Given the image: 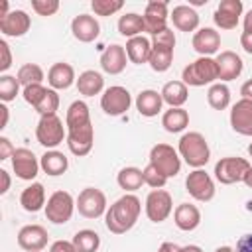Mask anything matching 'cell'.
Listing matches in <instances>:
<instances>
[{
    "instance_id": "cell-1",
    "label": "cell",
    "mask_w": 252,
    "mask_h": 252,
    "mask_svg": "<svg viewBox=\"0 0 252 252\" xmlns=\"http://www.w3.org/2000/svg\"><path fill=\"white\" fill-rule=\"evenodd\" d=\"M142 213V203L136 195L126 193L120 199H116L104 215V224L112 234H124L130 228H134L138 217Z\"/></svg>"
},
{
    "instance_id": "cell-2",
    "label": "cell",
    "mask_w": 252,
    "mask_h": 252,
    "mask_svg": "<svg viewBox=\"0 0 252 252\" xmlns=\"http://www.w3.org/2000/svg\"><path fill=\"white\" fill-rule=\"evenodd\" d=\"M177 152H179L181 159L193 169H203L211 159L209 144L201 132H185L179 138Z\"/></svg>"
},
{
    "instance_id": "cell-3",
    "label": "cell",
    "mask_w": 252,
    "mask_h": 252,
    "mask_svg": "<svg viewBox=\"0 0 252 252\" xmlns=\"http://www.w3.org/2000/svg\"><path fill=\"white\" fill-rule=\"evenodd\" d=\"M219 79L217 71V61L215 57H199L193 63L185 65L181 71V81L187 87H205L213 85Z\"/></svg>"
},
{
    "instance_id": "cell-4",
    "label": "cell",
    "mask_w": 252,
    "mask_h": 252,
    "mask_svg": "<svg viewBox=\"0 0 252 252\" xmlns=\"http://www.w3.org/2000/svg\"><path fill=\"white\" fill-rule=\"evenodd\" d=\"M35 138L43 148L55 150L63 140H67V126H63V120L57 114L39 116V122L35 126Z\"/></svg>"
},
{
    "instance_id": "cell-5",
    "label": "cell",
    "mask_w": 252,
    "mask_h": 252,
    "mask_svg": "<svg viewBox=\"0 0 252 252\" xmlns=\"http://www.w3.org/2000/svg\"><path fill=\"white\" fill-rule=\"evenodd\" d=\"M75 209H77V201L73 199V195L69 191L59 189V191H55V193L49 195L43 211H45V217H47L49 222H53V224H65V222L71 220Z\"/></svg>"
},
{
    "instance_id": "cell-6",
    "label": "cell",
    "mask_w": 252,
    "mask_h": 252,
    "mask_svg": "<svg viewBox=\"0 0 252 252\" xmlns=\"http://www.w3.org/2000/svg\"><path fill=\"white\" fill-rule=\"evenodd\" d=\"M150 165H154L161 175L169 179L181 171V156L169 144H156L150 150Z\"/></svg>"
},
{
    "instance_id": "cell-7",
    "label": "cell",
    "mask_w": 252,
    "mask_h": 252,
    "mask_svg": "<svg viewBox=\"0 0 252 252\" xmlns=\"http://www.w3.org/2000/svg\"><path fill=\"white\" fill-rule=\"evenodd\" d=\"M250 167L252 165L248 159L238 158V156H226L215 163V179L222 185H234L244 179Z\"/></svg>"
},
{
    "instance_id": "cell-8",
    "label": "cell",
    "mask_w": 252,
    "mask_h": 252,
    "mask_svg": "<svg viewBox=\"0 0 252 252\" xmlns=\"http://www.w3.org/2000/svg\"><path fill=\"white\" fill-rule=\"evenodd\" d=\"M106 195L96 187H85L77 197V211L85 219H98L106 215Z\"/></svg>"
},
{
    "instance_id": "cell-9",
    "label": "cell",
    "mask_w": 252,
    "mask_h": 252,
    "mask_svg": "<svg viewBox=\"0 0 252 252\" xmlns=\"http://www.w3.org/2000/svg\"><path fill=\"white\" fill-rule=\"evenodd\" d=\"M132 106V94L126 87L112 85L100 94V108L108 116H120Z\"/></svg>"
},
{
    "instance_id": "cell-10",
    "label": "cell",
    "mask_w": 252,
    "mask_h": 252,
    "mask_svg": "<svg viewBox=\"0 0 252 252\" xmlns=\"http://www.w3.org/2000/svg\"><path fill=\"white\" fill-rule=\"evenodd\" d=\"M185 189L195 201H201V203L211 201L217 193L215 181L205 169H193L185 179Z\"/></svg>"
},
{
    "instance_id": "cell-11",
    "label": "cell",
    "mask_w": 252,
    "mask_h": 252,
    "mask_svg": "<svg viewBox=\"0 0 252 252\" xmlns=\"http://www.w3.org/2000/svg\"><path fill=\"white\" fill-rule=\"evenodd\" d=\"M173 211V199L165 189H152L146 197V217L152 222H163Z\"/></svg>"
},
{
    "instance_id": "cell-12",
    "label": "cell",
    "mask_w": 252,
    "mask_h": 252,
    "mask_svg": "<svg viewBox=\"0 0 252 252\" xmlns=\"http://www.w3.org/2000/svg\"><path fill=\"white\" fill-rule=\"evenodd\" d=\"M10 159H12V169H14L16 177L24 179V181H33L41 169L37 156L28 148H16V152Z\"/></svg>"
},
{
    "instance_id": "cell-13",
    "label": "cell",
    "mask_w": 252,
    "mask_h": 252,
    "mask_svg": "<svg viewBox=\"0 0 252 252\" xmlns=\"http://www.w3.org/2000/svg\"><path fill=\"white\" fill-rule=\"evenodd\" d=\"M169 20V10L165 0H150L144 10V24H146V33L156 35L161 30L167 28Z\"/></svg>"
},
{
    "instance_id": "cell-14",
    "label": "cell",
    "mask_w": 252,
    "mask_h": 252,
    "mask_svg": "<svg viewBox=\"0 0 252 252\" xmlns=\"http://www.w3.org/2000/svg\"><path fill=\"white\" fill-rule=\"evenodd\" d=\"M67 148L73 156L77 158H83L87 154H91L93 150V144H94V128H93V122L87 124V126H81V128H73V130H67Z\"/></svg>"
},
{
    "instance_id": "cell-15",
    "label": "cell",
    "mask_w": 252,
    "mask_h": 252,
    "mask_svg": "<svg viewBox=\"0 0 252 252\" xmlns=\"http://www.w3.org/2000/svg\"><path fill=\"white\" fill-rule=\"evenodd\" d=\"M242 10L244 6L240 0H220L213 14V22L220 30H234L240 22Z\"/></svg>"
},
{
    "instance_id": "cell-16",
    "label": "cell",
    "mask_w": 252,
    "mask_h": 252,
    "mask_svg": "<svg viewBox=\"0 0 252 252\" xmlns=\"http://www.w3.org/2000/svg\"><path fill=\"white\" fill-rule=\"evenodd\" d=\"M49 234L41 224H26L18 232V246L26 252H41L47 246Z\"/></svg>"
},
{
    "instance_id": "cell-17",
    "label": "cell",
    "mask_w": 252,
    "mask_h": 252,
    "mask_svg": "<svg viewBox=\"0 0 252 252\" xmlns=\"http://www.w3.org/2000/svg\"><path fill=\"white\" fill-rule=\"evenodd\" d=\"M230 126L240 136H252V100L240 98L232 104Z\"/></svg>"
},
{
    "instance_id": "cell-18",
    "label": "cell",
    "mask_w": 252,
    "mask_h": 252,
    "mask_svg": "<svg viewBox=\"0 0 252 252\" xmlns=\"http://www.w3.org/2000/svg\"><path fill=\"white\" fill-rule=\"evenodd\" d=\"M71 32H73V37L81 43H91L98 37L100 33V24L94 16L91 14H79L73 18L71 22Z\"/></svg>"
},
{
    "instance_id": "cell-19",
    "label": "cell",
    "mask_w": 252,
    "mask_h": 252,
    "mask_svg": "<svg viewBox=\"0 0 252 252\" xmlns=\"http://www.w3.org/2000/svg\"><path fill=\"white\" fill-rule=\"evenodd\" d=\"M128 55L124 45L120 43H110L102 53H100V69L108 75H120L126 69Z\"/></svg>"
},
{
    "instance_id": "cell-20",
    "label": "cell",
    "mask_w": 252,
    "mask_h": 252,
    "mask_svg": "<svg viewBox=\"0 0 252 252\" xmlns=\"http://www.w3.org/2000/svg\"><path fill=\"white\" fill-rule=\"evenodd\" d=\"M217 71H219V79L220 83H228V81H234L236 77H240L242 69H244V63L240 59V55H236L234 51L226 49V51H220L217 57Z\"/></svg>"
},
{
    "instance_id": "cell-21",
    "label": "cell",
    "mask_w": 252,
    "mask_h": 252,
    "mask_svg": "<svg viewBox=\"0 0 252 252\" xmlns=\"http://www.w3.org/2000/svg\"><path fill=\"white\" fill-rule=\"evenodd\" d=\"M191 43L201 57H213L220 49V33L215 28H201L193 33Z\"/></svg>"
},
{
    "instance_id": "cell-22",
    "label": "cell",
    "mask_w": 252,
    "mask_h": 252,
    "mask_svg": "<svg viewBox=\"0 0 252 252\" xmlns=\"http://www.w3.org/2000/svg\"><path fill=\"white\" fill-rule=\"evenodd\" d=\"M32 26V18L24 10H12L6 18L0 20V32L8 37H22Z\"/></svg>"
},
{
    "instance_id": "cell-23",
    "label": "cell",
    "mask_w": 252,
    "mask_h": 252,
    "mask_svg": "<svg viewBox=\"0 0 252 252\" xmlns=\"http://www.w3.org/2000/svg\"><path fill=\"white\" fill-rule=\"evenodd\" d=\"M47 83H49V89H53V91H65V89H69L73 83H77L73 65L65 63V61L53 63L49 67V71H47Z\"/></svg>"
},
{
    "instance_id": "cell-24",
    "label": "cell",
    "mask_w": 252,
    "mask_h": 252,
    "mask_svg": "<svg viewBox=\"0 0 252 252\" xmlns=\"http://www.w3.org/2000/svg\"><path fill=\"white\" fill-rule=\"evenodd\" d=\"M173 222L179 230L191 232L201 224V211L191 203H181L173 211Z\"/></svg>"
},
{
    "instance_id": "cell-25",
    "label": "cell",
    "mask_w": 252,
    "mask_h": 252,
    "mask_svg": "<svg viewBox=\"0 0 252 252\" xmlns=\"http://www.w3.org/2000/svg\"><path fill=\"white\" fill-rule=\"evenodd\" d=\"M169 18L173 22V26L179 32H195L199 28V14L197 10L189 4H179L169 12Z\"/></svg>"
},
{
    "instance_id": "cell-26",
    "label": "cell",
    "mask_w": 252,
    "mask_h": 252,
    "mask_svg": "<svg viewBox=\"0 0 252 252\" xmlns=\"http://www.w3.org/2000/svg\"><path fill=\"white\" fill-rule=\"evenodd\" d=\"M161 106H163V98H161V93L154 91V89H146V91H140L138 96H136V108L142 116L146 118H154L161 112Z\"/></svg>"
},
{
    "instance_id": "cell-27",
    "label": "cell",
    "mask_w": 252,
    "mask_h": 252,
    "mask_svg": "<svg viewBox=\"0 0 252 252\" xmlns=\"http://www.w3.org/2000/svg\"><path fill=\"white\" fill-rule=\"evenodd\" d=\"M128 61L134 65H142L150 61V53H152V39H148L146 35H136L130 37L124 45Z\"/></svg>"
},
{
    "instance_id": "cell-28",
    "label": "cell",
    "mask_w": 252,
    "mask_h": 252,
    "mask_svg": "<svg viewBox=\"0 0 252 252\" xmlns=\"http://www.w3.org/2000/svg\"><path fill=\"white\" fill-rule=\"evenodd\" d=\"M45 189L41 183L33 181L32 185H28L22 195H20V205L26 213H37L41 209H45Z\"/></svg>"
},
{
    "instance_id": "cell-29",
    "label": "cell",
    "mask_w": 252,
    "mask_h": 252,
    "mask_svg": "<svg viewBox=\"0 0 252 252\" xmlns=\"http://www.w3.org/2000/svg\"><path fill=\"white\" fill-rule=\"evenodd\" d=\"M77 91L83 96H94L104 93V77L94 71V69H87L77 77Z\"/></svg>"
},
{
    "instance_id": "cell-30",
    "label": "cell",
    "mask_w": 252,
    "mask_h": 252,
    "mask_svg": "<svg viewBox=\"0 0 252 252\" xmlns=\"http://www.w3.org/2000/svg\"><path fill=\"white\" fill-rule=\"evenodd\" d=\"M159 93H161L163 102L169 104V108H183V104L189 98V89L183 81H169L163 85Z\"/></svg>"
},
{
    "instance_id": "cell-31",
    "label": "cell",
    "mask_w": 252,
    "mask_h": 252,
    "mask_svg": "<svg viewBox=\"0 0 252 252\" xmlns=\"http://www.w3.org/2000/svg\"><path fill=\"white\" fill-rule=\"evenodd\" d=\"M39 165L43 169V173L51 175V177H57V175H63L69 167V159L63 152L59 150H47L41 158H39Z\"/></svg>"
},
{
    "instance_id": "cell-32",
    "label": "cell",
    "mask_w": 252,
    "mask_h": 252,
    "mask_svg": "<svg viewBox=\"0 0 252 252\" xmlns=\"http://www.w3.org/2000/svg\"><path fill=\"white\" fill-rule=\"evenodd\" d=\"M91 124V110H89V104L85 100H75L69 104L67 108V114H65V126L67 130H73V128H81V126H87Z\"/></svg>"
},
{
    "instance_id": "cell-33",
    "label": "cell",
    "mask_w": 252,
    "mask_h": 252,
    "mask_svg": "<svg viewBox=\"0 0 252 252\" xmlns=\"http://www.w3.org/2000/svg\"><path fill=\"white\" fill-rule=\"evenodd\" d=\"M161 126L169 134L183 132L189 126V112L185 108H169L161 114Z\"/></svg>"
},
{
    "instance_id": "cell-34",
    "label": "cell",
    "mask_w": 252,
    "mask_h": 252,
    "mask_svg": "<svg viewBox=\"0 0 252 252\" xmlns=\"http://www.w3.org/2000/svg\"><path fill=\"white\" fill-rule=\"evenodd\" d=\"M146 32V24H144V16L136 14V12H128L124 16L118 18V33L124 37H136L142 35Z\"/></svg>"
},
{
    "instance_id": "cell-35",
    "label": "cell",
    "mask_w": 252,
    "mask_h": 252,
    "mask_svg": "<svg viewBox=\"0 0 252 252\" xmlns=\"http://www.w3.org/2000/svg\"><path fill=\"white\" fill-rule=\"evenodd\" d=\"M116 183L120 189H124L126 193H132V191H138L142 185H144V173L142 169L134 167V165H128V167H122L116 175Z\"/></svg>"
},
{
    "instance_id": "cell-36",
    "label": "cell",
    "mask_w": 252,
    "mask_h": 252,
    "mask_svg": "<svg viewBox=\"0 0 252 252\" xmlns=\"http://www.w3.org/2000/svg\"><path fill=\"white\" fill-rule=\"evenodd\" d=\"M148 63L156 73H165L173 63V49L163 47V45H152V53H150Z\"/></svg>"
},
{
    "instance_id": "cell-37",
    "label": "cell",
    "mask_w": 252,
    "mask_h": 252,
    "mask_svg": "<svg viewBox=\"0 0 252 252\" xmlns=\"http://www.w3.org/2000/svg\"><path fill=\"white\" fill-rule=\"evenodd\" d=\"M207 102L215 110H224L230 104V89L224 83H213L207 91Z\"/></svg>"
},
{
    "instance_id": "cell-38",
    "label": "cell",
    "mask_w": 252,
    "mask_h": 252,
    "mask_svg": "<svg viewBox=\"0 0 252 252\" xmlns=\"http://www.w3.org/2000/svg\"><path fill=\"white\" fill-rule=\"evenodd\" d=\"M73 246L77 252H96L100 246V236L91 228H83L73 236Z\"/></svg>"
},
{
    "instance_id": "cell-39",
    "label": "cell",
    "mask_w": 252,
    "mask_h": 252,
    "mask_svg": "<svg viewBox=\"0 0 252 252\" xmlns=\"http://www.w3.org/2000/svg\"><path fill=\"white\" fill-rule=\"evenodd\" d=\"M18 81L22 87H28V85H41L43 81V69L37 65V63H26L18 69Z\"/></svg>"
},
{
    "instance_id": "cell-40",
    "label": "cell",
    "mask_w": 252,
    "mask_h": 252,
    "mask_svg": "<svg viewBox=\"0 0 252 252\" xmlns=\"http://www.w3.org/2000/svg\"><path fill=\"white\" fill-rule=\"evenodd\" d=\"M20 81L18 77H12V75H2L0 77V100L6 104V102H12L18 94H20Z\"/></svg>"
},
{
    "instance_id": "cell-41",
    "label": "cell",
    "mask_w": 252,
    "mask_h": 252,
    "mask_svg": "<svg viewBox=\"0 0 252 252\" xmlns=\"http://www.w3.org/2000/svg\"><path fill=\"white\" fill-rule=\"evenodd\" d=\"M57 108H59V94H57V91L47 89L45 96H43L41 102L35 106V112H37L39 116H45V114H57Z\"/></svg>"
},
{
    "instance_id": "cell-42",
    "label": "cell",
    "mask_w": 252,
    "mask_h": 252,
    "mask_svg": "<svg viewBox=\"0 0 252 252\" xmlns=\"http://www.w3.org/2000/svg\"><path fill=\"white\" fill-rule=\"evenodd\" d=\"M124 2L122 0H93L91 2V10L96 16H112L118 10H122Z\"/></svg>"
},
{
    "instance_id": "cell-43",
    "label": "cell",
    "mask_w": 252,
    "mask_h": 252,
    "mask_svg": "<svg viewBox=\"0 0 252 252\" xmlns=\"http://www.w3.org/2000/svg\"><path fill=\"white\" fill-rule=\"evenodd\" d=\"M45 93H47V87H43V85H28V87L22 89L24 100H26L28 104H32L33 108L41 102V98L45 96Z\"/></svg>"
},
{
    "instance_id": "cell-44",
    "label": "cell",
    "mask_w": 252,
    "mask_h": 252,
    "mask_svg": "<svg viewBox=\"0 0 252 252\" xmlns=\"http://www.w3.org/2000/svg\"><path fill=\"white\" fill-rule=\"evenodd\" d=\"M142 173H144V183L150 185L152 189H163V185L167 183V177L161 175V173H159L154 165H150V163L142 169Z\"/></svg>"
},
{
    "instance_id": "cell-45",
    "label": "cell",
    "mask_w": 252,
    "mask_h": 252,
    "mask_svg": "<svg viewBox=\"0 0 252 252\" xmlns=\"http://www.w3.org/2000/svg\"><path fill=\"white\" fill-rule=\"evenodd\" d=\"M59 6V0H32V10L37 16H53Z\"/></svg>"
},
{
    "instance_id": "cell-46",
    "label": "cell",
    "mask_w": 252,
    "mask_h": 252,
    "mask_svg": "<svg viewBox=\"0 0 252 252\" xmlns=\"http://www.w3.org/2000/svg\"><path fill=\"white\" fill-rule=\"evenodd\" d=\"M152 45H163V47H175V33L171 28H165L161 30L159 33L152 35Z\"/></svg>"
},
{
    "instance_id": "cell-47",
    "label": "cell",
    "mask_w": 252,
    "mask_h": 252,
    "mask_svg": "<svg viewBox=\"0 0 252 252\" xmlns=\"http://www.w3.org/2000/svg\"><path fill=\"white\" fill-rule=\"evenodd\" d=\"M0 71L6 75V71L12 67V51H10V45L6 39H0Z\"/></svg>"
},
{
    "instance_id": "cell-48",
    "label": "cell",
    "mask_w": 252,
    "mask_h": 252,
    "mask_svg": "<svg viewBox=\"0 0 252 252\" xmlns=\"http://www.w3.org/2000/svg\"><path fill=\"white\" fill-rule=\"evenodd\" d=\"M16 152V148L12 146V142L6 138V136H0V159H8L12 158Z\"/></svg>"
},
{
    "instance_id": "cell-49",
    "label": "cell",
    "mask_w": 252,
    "mask_h": 252,
    "mask_svg": "<svg viewBox=\"0 0 252 252\" xmlns=\"http://www.w3.org/2000/svg\"><path fill=\"white\" fill-rule=\"evenodd\" d=\"M49 252H77L73 246V240H55L49 246Z\"/></svg>"
},
{
    "instance_id": "cell-50",
    "label": "cell",
    "mask_w": 252,
    "mask_h": 252,
    "mask_svg": "<svg viewBox=\"0 0 252 252\" xmlns=\"http://www.w3.org/2000/svg\"><path fill=\"white\" fill-rule=\"evenodd\" d=\"M234 252H252V232L250 234H242L238 238Z\"/></svg>"
},
{
    "instance_id": "cell-51",
    "label": "cell",
    "mask_w": 252,
    "mask_h": 252,
    "mask_svg": "<svg viewBox=\"0 0 252 252\" xmlns=\"http://www.w3.org/2000/svg\"><path fill=\"white\" fill-rule=\"evenodd\" d=\"M240 47L252 55V32H242L240 33Z\"/></svg>"
},
{
    "instance_id": "cell-52",
    "label": "cell",
    "mask_w": 252,
    "mask_h": 252,
    "mask_svg": "<svg viewBox=\"0 0 252 252\" xmlns=\"http://www.w3.org/2000/svg\"><path fill=\"white\" fill-rule=\"evenodd\" d=\"M0 179H2V185H0V195H6L8 189H10V173L6 169H0Z\"/></svg>"
},
{
    "instance_id": "cell-53",
    "label": "cell",
    "mask_w": 252,
    "mask_h": 252,
    "mask_svg": "<svg viewBox=\"0 0 252 252\" xmlns=\"http://www.w3.org/2000/svg\"><path fill=\"white\" fill-rule=\"evenodd\" d=\"M240 94H242V98L252 100V79H248V81L240 87Z\"/></svg>"
},
{
    "instance_id": "cell-54",
    "label": "cell",
    "mask_w": 252,
    "mask_h": 252,
    "mask_svg": "<svg viewBox=\"0 0 252 252\" xmlns=\"http://www.w3.org/2000/svg\"><path fill=\"white\" fill-rule=\"evenodd\" d=\"M0 114H2V120H0V130H4L8 126V118H10V112H8V106L2 102L0 104Z\"/></svg>"
},
{
    "instance_id": "cell-55",
    "label": "cell",
    "mask_w": 252,
    "mask_h": 252,
    "mask_svg": "<svg viewBox=\"0 0 252 252\" xmlns=\"http://www.w3.org/2000/svg\"><path fill=\"white\" fill-rule=\"evenodd\" d=\"M158 252H181V246H177L175 242H163L158 248Z\"/></svg>"
},
{
    "instance_id": "cell-56",
    "label": "cell",
    "mask_w": 252,
    "mask_h": 252,
    "mask_svg": "<svg viewBox=\"0 0 252 252\" xmlns=\"http://www.w3.org/2000/svg\"><path fill=\"white\" fill-rule=\"evenodd\" d=\"M244 32H252V10H248L244 16Z\"/></svg>"
},
{
    "instance_id": "cell-57",
    "label": "cell",
    "mask_w": 252,
    "mask_h": 252,
    "mask_svg": "<svg viewBox=\"0 0 252 252\" xmlns=\"http://www.w3.org/2000/svg\"><path fill=\"white\" fill-rule=\"evenodd\" d=\"M242 183L248 187V189H252V167L246 171V175H244V179H242Z\"/></svg>"
},
{
    "instance_id": "cell-58",
    "label": "cell",
    "mask_w": 252,
    "mask_h": 252,
    "mask_svg": "<svg viewBox=\"0 0 252 252\" xmlns=\"http://www.w3.org/2000/svg\"><path fill=\"white\" fill-rule=\"evenodd\" d=\"M181 252H203V248L197 244H189V246H181Z\"/></svg>"
},
{
    "instance_id": "cell-59",
    "label": "cell",
    "mask_w": 252,
    "mask_h": 252,
    "mask_svg": "<svg viewBox=\"0 0 252 252\" xmlns=\"http://www.w3.org/2000/svg\"><path fill=\"white\" fill-rule=\"evenodd\" d=\"M215 252H234V248L232 246H219Z\"/></svg>"
},
{
    "instance_id": "cell-60",
    "label": "cell",
    "mask_w": 252,
    "mask_h": 252,
    "mask_svg": "<svg viewBox=\"0 0 252 252\" xmlns=\"http://www.w3.org/2000/svg\"><path fill=\"white\" fill-rule=\"evenodd\" d=\"M248 156H250V158H252V144H250V146H248Z\"/></svg>"
}]
</instances>
